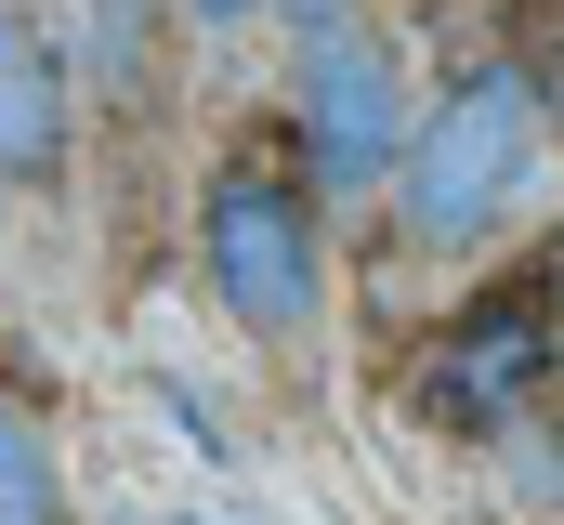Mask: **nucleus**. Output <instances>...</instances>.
<instances>
[{
  "label": "nucleus",
  "instance_id": "1",
  "mask_svg": "<svg viewBox=\"0 0 564 525\" xmlns=\"http://www.w3.org/2000/svg\"><path fill=\"white\" fill-rule=\"evenodd\" d=\"M539 79L525 66H473V79H446V106L421 119L408 144V171H394V224L421 237V250H473L512 197H525V171H539Z\"/></svg>",
  "mask_w": 564,
  "mask_h": 525
},
{
  "label": "nucleus",
  "instance_id": "2",
  "mask_svg": "<svg viewBox=\"0 0 564 525\" xmlns=\"http://www.w3.org/2000/svg\"><path fill=\"white\" fill-rule=\"evenodd\" d=\"M197 262H210L224 315H237V329H263V342H302V329H315V302H328L315 197L289 184L276 158H224V171H210V197H197Z\"/></svg>",
  "mask_w": 564,
  "mask_h": 525
},
{
  "label": "nucleus",
  "instance_id": "3",
  "mask_svg": "<svg viewBox=\"0 0 564 525\" xmlns=\"http://www.w3.org/2000/svg\"><path fill=\"white\" fill-rule=\"evenodd\" d=\"M289 119H302V158H315V184L328 197H368V184H394L408 171V66L368 40V26H328V40H302V93H289Z\"/></svg>",
  "mask_w": 564,
  "mask_h": 525
},
{
  "label": "nucleus",
  "instance_id": "4",
  "mask_svg": "<svg viewBox=\"0 0 564 525\" xmlns=\"http://www.w3.org/2000/svg\"><path fill=\"white\" fill-rule=\"evenodd\" d=\"M552 262H525V276H499L486 302H459V329L433 342L421 368V407L433 420H459V433H499L512 407H539L552 394Z\"/></svg>",
  "mask_w": 564,
  "mask_h": 525
},
{
  "label": "nucleus",
  "instance_id": "5",
  "mask_svg": "<svg viewBox=\"0 0 564 525\" xmlns=\"http://www.w3.org/2000/svg\"><path fill=\"white\" fill-rule=\"evenodd\" d=\"M66 53L26 26V13H0V184H53L66 171Z\"/></svg>",
  "mask_w": 564,
  "mask_h": 525
},
{
  "label": "nucleus",
  "instance_id": "6",
  "mask_svg": "<svg viewBox=\"0 0 564 525\" xmlns=\"http://www.w3.org/2000/svg\"><path fill=\"white\" fill-rule=\"evenodd\" d=\"M0 525H66V460L13 394H0Z\"/></svg>",
  "mask_w": 564,
  "mask_h": 525
},
{
  "label": "nucleus",
  "instance_id": "7",
  "mask_svg": "<svg viewBox=\"0 0 564 525\" xmlns=\"http://www.w3.org/2000/svg\"><path fill=\"white\" fill-rule=\"evenodd\" d=\"M289 26H302V40H328V26H341V13H355V0H276Z\"/></svg>",
  "mask_w": 564,
  "mask_h": 525
},
{
  "label": "nucleus",
  "instance_id": "8",
  "mask_svg": "<svg viewBox=\"0 0 564 525\" xmlns=\"http://www.w3.org/2000/svg\"><path fill=\"white\" fill-rule=\"evenodd\" d=\"M250 13H276V0H197V26H250Z\"/></svg>",
  "mask_w": 564,
  "mask_h": 525
},
{
  "label": "nucleus",
  "instance_id": "9",
  "mask_svg": "<svg viewBox=\"0 0 564 525\" xmlns=\"http://www.w3.org/2000/svg\"><path fill=\"white\" fill-rule=\"evenodd\" d=\"M552 106H564V66H552Z\"/></svg>",
  "mask_w": 564,
  "mask_h": 525
}]
</instances>
